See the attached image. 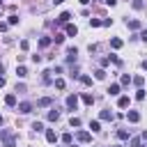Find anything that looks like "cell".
Listing matches in <instances>:
<instances>
[{"instance_id": "obj_25", "label": "cell", "mask_w": 147, "mask_h": 147, "mask_svg": "<svg viewBox=\"0 0 147 147\" xmlns=\"http://www.w3.org/2000/svg\"><path fill=\"white\" fill-rule=\"evenodd\" d=\"M80 83H83V85H92V78H90V76H80Z\"/></svg>"}, {"instance_id": "obj_5", "label": "cell", "mask_w": 147, "mask_h": 147, "mask_svg": "<svg viewBox=\"0 0 147 147\" xmlns=\"http://www.w3.org/2000/svg\"><path fill=\"white\" fill-rule=\"evenodd\" d=\"M126 117H129V122H138V119H140V113H138V110H129Z\"/></svg>"}, {"instance_id": "obj_28", "label": "cell", "mask_w": 147, "mask_h": 147, "mask_svg": "<svg viewBox=\"0 0 147 147\" xmlns=\"http://www.w3.org/2000/svg\"><path fill=\"white\" fill-rule=\"evenodd\" d=\"M53 41H55V44H62V41H64V34H55Z\"/></svg>"}, {"instance_id": "obj_33", "label": "cell", "mask_w": 147, "mask_h": 147, "mask_svg": "<svg viewBox=\"0 0 147 147\" xmlns=\"http://www.w3.org/2000/svg\"><path fill=\"white\" fill-rule=\"evenodd\" d=\"M90 25H92V28H99V25H101V21H99V18H92V21H90Z\"/></svg>"}, {"instance_id": "obj_9", "label": "cell", "mask_w": 147, "mask_h": 147, "mask_svg": "<svg viewBox=\"0 0 147 147\" xmlns=\"http://www.w3.org/2000/svg\"><path fill=\"white\" fill-rule=\"evenodd\" d=\"M5 103L7 106H16V94H7L5 96Z\"/></svg>"}, {"instance_id": "obj_45", "label": "cell", "mask_w": 147, "mask_h": 147, "mask_svg": "<svg viewBox=\"0 0 147 147\" xmlns=\"http://www.w3.org/2000/svg\"><path fill=\"white\" fill-rule=\"evenodd\" d=\"M117 147H122V145H117Z\"/></svg>"}, {"instance_id": "obj_6", "label": "cell", "mask_w": 147, "mask_h": 147, "mask_svg": "<svg viewBox=\"0 0 147 147\" xmlns=\"http://www.w3.org/2000/svg\"><path fill=\"white\" fill-rule=\"evenodd\" d=\"M69 18H71V14H69V11H62V14H60V16H57V23H60V25H62V23H67V21H69Z\"/></svg>"}, {"instance_id": "obj_27", "label": "cell", "mask_w": 147, "mask_h": 147, "mask_svg": "<svg viewBox=\"0 0 147 147\" xmlns=\"http://www.w3.org/2000/svg\"><path fill=\"white\" fill-rule=\"evenodd\" d=\"M62 140H64L67 145H71V140H74V136H71V133H64V136H62Z\"/></svg>"}, {"instance_id": "obj_31", "label": "cell", "mask_w": 147, "mask_h": 147, "mask_svg": "<svg viewBox=\"0 0 147 147\" xmlns=\"http://www.w3.org/2000/svg\"><path fill=\"white\" fill-rule=\"evenodd\" d=\"M136 99L142 101V99H145V90H138V92H136Z\"/></svg>"}, {"instance_id": "obj_19", "label": "cell", "mask_w": 147, "mask_h": 147, "mask_svg": "<svg viewBox=\"0 0 147 147\" xmlns=\"http://www.w3.org/2000/svg\"><path fill=\"white\" fill-rule=\"evenodd\" d=\"M48 44H51V37H41V39H39V46H41V48H46Z\"/></svg>"}, {"instance_id": "obj_40", "label": "cell", "mask_w": 147, "mask_h": 147, "mask_svg": "<svg viewBox=\"0 0 147 147\" xmlns=\"http://www.w3.org/2000/svg\"><path fill=\"white\" fill-rule=\"evenodd\" d=\"M142 69H145V71H147V60H145V62H142Z\"/></svg>"}, {"instance_id": "obj_36", "label": "cell", "mask_w": 147, "mask_h": 147, "mask_svg": "<svg viewBox=\"0 0 147 147\" xmlns=\"http://www.w3.org/2000/svg\"><path fill=\"white\" fill-rule=\"evenodd\" d=\"M103 2H106V5H110V7H115V5H117V0H103Z\"/></svg>"}, {"instance_id": "obj_20", "label": "cell", "mask_w": 147, "mask_h": 147, "mask_svg": "<svg viewBox=\"0 0 147 147\" xmlns=\"http://www.w3.org/2000/svg\"><path fill=\"white\" fill-rule=\"evenodd\" d=\"M131 80H133V85H138V87H142V83H145L142 76H136V78H131Z\"/></svg>"}, {"instance_id": "obj_14", "label": "cell", "mask_w": 147, "mask_h": 147, "mask_svg": "<svg viewBox=\"0 0 147 147\" xmlns=\"http://www.w3.org/2000/svg\"><path fill=\"white\" fill-rule=\"evenodd\" d=\"M48 119H51V122H57V119H60V113H57V110L53 108V110L48 113Z\"/></svg>"}, {"instance_id": "obj_1", "label": "cell", "mask_w": 147, "mask_h": 147, "mask_svg": "<svg viewBox=\"0 0 147 147\" xmlns=\"http://www.w3.org/2000/svg\"><path fill=\"white\" fill-rule=\"evenodd\" d=\"M0 138L5 140V147H16V142H14V133H11V131H7V129L0 131Z\"/></svg>"}, {"instance_id": "obj_39", "label": "cell", "mask_w": 147, "mask_h": 147, "mask_svg": "<svg viewBox=\"0 0 147 147\" xmlns=\"http://www.w3.org/2000/svg\"><path fill=\"white\" fill-rule=\"evenodd\" d=\"M0 74H5V64H0Z\"/></svg>"}, {"instance_id": "obj_13", "label": "cell", "mask_w": 147, "mask_h": 147, "mask_svg": "<svg viewBox=\"0 0 147 147\" xmlns=\"http://www.w3.org/2000/svg\"><path fill=\"white\" fill-rule=\"evenodd\" d=\"M83 103H85V106H92V103H94V96H92V94H83Z\"/></svg>"}, {"instance_id": "obj_24", "label": "cell", "mask_w": 147, "mask_h": 147, "mask_svg": "<svg viewBox=\"0 0 147 147\" xmlns=\"http://www.w3.org/2000/svg\"><path fill=\"white\" fill-rule=\"evenodd\" d=\"M7 23H9V25H16V23H18V16H16V14H11V16H9V21H7Z\"/></svg>"}, {"instance_id": "obj_38", "label": "cell", "mask_w": 147, "mask_h": 147, "mask_svg": "<svg viewBox=\"0 0 147 147\" xmlns=\"http://www.w3.org/2000/svg\"><path fill=\"white\" fill-rule=\"evenodd\" d=\"M2 85H5V78H2V76H0V87H2Z\"/></svg>"}, {"instance_id": "obj_42", "label": "cell", "mask_w": 147, "mask_h": 147, "mask_svg": "<svg viewBox=\"0 0 147 147\" xmlns=\"http://www.w3.org/2000/svg\"><path fill=\"white\" fill-rule=\"evenodd\" d=\"M142 140H147V131H145V133H142Z\"/></svg>"}, {"instance_id": "obj_7", "label": "cell", "mask_w": 147, "mask_h": 147, "mask_svg": "<svg viewBox=\"0 0 147 147\" xmlns=\"http://www.w3.org/2000/svg\"><path fill=\"white\" fill-rule=\"evenodd\" d=\"M108 94H110V96H117V94H119V85H117V83H113V85L108 87Z\"/></svg>"}, {"instance_id": "obj_16", "label": "cell", "mask_w": 147, "mask_h": 147, "mask_svg": "<svg viewBox=\"0 0 147 147\" xmlns=\"http://www.w3.org/2000/svg\"><path fill=\"white\" fill-rule=\"evenodd\" d=\"M51 101H53L51 96H44V99H39V101H37V106H51Z\"/></svg>"}, {"instance_id": "obj_8", "label": "cell", "mask_w": 147, "mask_h": 147, "mask_svg": "<svg viewBox=\"0 0 147 147\" xmlns=\"http://www.w3.org/2000/svg\"><path fill=\"white\" fill-rule=\"evenodd\" d=\"M46 140H48V142H55V140H57V133H55L53 129H48V131H46Z\"/></svg>"}, {"instance_id": "obj_34", "label": "cell", "mask_w": 147, "mask_h": 147, "mask_svg": "<svg viewBox=\"0 0 147 147\" xmlns=\"http://www.w3.org/2000/svg\"><path fill=\"white\" fill-rule=\"evenodd\" d=\"M28 48H30V44H28V41L23 39V41H21V51H28Z\"/></svg>"}, {"instance_id": "obj_35", "label": "cell", "mask_w": 147, "mask_h": 147, "mask_svg": "<svg viewBox=\"0 0 147 147\" xmlns=\"http://www.w3.org/2000/svg\"><path fill=\"white\" fill-rule=\"evenodd\" d=\"M7 28H9V23H0V32H7Z\"/></svg>"}, {"instance_id": "obj_2", "label": "cell", "mask_w": 147, "mask_h": 147, "mask_svg": "<svg viewBox=\"0 0 147 147\" xmlns=\"http://www.w3.org/2000/svg\"><path fill=\"white\" fill-rule=\"evenodd\" d=\"M76 106H78V94H69L67 96V108L69 110H76Z\"/></svg>"}, {"instance_id": "obj_43", "label": "cell", "mask_w": 147, "mask_h": 147, "mask_svg": "<svg viewBox=\"0 0 147 147\" xmlns=\"http://www.w3.org/2000/svg\"><path fill=\"white\" fill-rule=\"evenodd\" d=\"M0 9H2V0H0Z\"/></svg>"}, {"instance_id": "obj_12", "label": "cell", "mask_w": 147, "mask_h": 147, "mask_svg": "<svg viewBox=\"0 0 147 147\" xmlns=\"http://www.w3.org/2000/svg\"><path fill=\"white\" fill-rule=\"evenodd\" d=\"M16 76H18V78H25V76H28V69H25V67H16Z\"/></svg>"}, {"instance_id": "obj_11", "label": "cell", "mask_w": 147, "mask_h": 147, "mask_svg": "<svg viewBox=\"0 0 147 147\" xmlns=\"http://www.w3.org/2000/svg\"><path fill=\"white\" fill-rule=\"evenodd\" d=\"M67 34H69V37H76V34H78V28H76V25H67Z\"/></svg>"}, {"instance_id": "obj_17", "label": "cell", "mask_w": 147, "mask_h": 147, "mask_svg": "<svg viewBox=\"0 0 147 147\" xmlns=\"http://www.w3.org/2000/svg\"><path fill=\"white\" fill-rule=\"evenodd\" d=\"M117 138H119V140H129V131L119 129V131H117Z\"/></svg>"}, {"instance_id": "obj_23", "label": "cell", "mask_w": 147, "mask_h": 147, "mask_svg": "<svg viewBox=\"0 0 147 147\" xmlns=\"http://www.w3.org/2000/svg\"><path fill=\"white\" fill-rule=\"evenodd\" d=\"M94 76H96L99 80H103V78H106V71H103V69H96V71H94Z\"/></svg>"}, {"instance_id": "obj_18", "label": "cell", "mask_w": 147, "mask_h": 147, "mask_svg": "<svg viewBox=\"0 0 147 147\" xmlns=\"http://www.w3.org/2000/svg\"><path fill=\"white\" fill-rule=\"evenodd\" d=\"M126 25H129L131 30H140V21H129Z\"/></svg>"}, {"instance_id": "obj_22", "label": "cell", "mask_w": 147, "mask_h": 147, "mask_svg": "<svg viewBox=\"0 0 147 147\" xmlns=\"http://www.w3.org/2000/svg\"><path fill=\"white\" fill-rule=\"evenodd\" d=\"M90 129H92V131L96 133V131H101V124H99V122L94 119V122H90Z\"/></svg>"}, {"instance_id": "obj_32", "label": "cell", "mask_w": 147, "mask_h": 147, "mask_svg": "<svg viewBox=\"0 0 147 147\" xmlns=\"http://www.w3.org/2000/svg\"><path fill=\"white\" fill-rule=\"evenodd\" d=\"M69 124H71V126H80V119H78V117H71Z\"/></svg>"}, {"instance_id": "obj_26", "label": "cell", "mask_w": 147, "mask_h": 147, "mask_svg": "<svg viewBox=\"0 0 147 147\" xmlns=\"http://www.w3.org/2000/svg\"><path fill=\"white\" fill-rule=\"evenodd\" d=\"M32 129L39 133V131H44V124H41V122H34V124H32Z\"/></svg>"}, {"instance_id": "obj_21", "label": "cell", "mask_w": 147, "mask_h": 147, "mask_svg": "<svg viewBox=\"0 0 147 147\" xmlns=\"http://www.w3.org/2000/svg\"><path fill=\"white\" fill-rule=\"evenodd\" d=\"M115 115L110 113V110H101V119H113Z\"/></svg>"}, {"instance_id": "obj_29", "label": "cell", "mask_w": 147, "mask_h": 147, "mask_svg": "<svg viewBox=\"0 0 147 147\" xmlns=\"http://www.w3.org/2000/svg\"><path fill=\"white\" fill-rule=\"evenodd\" d=\"M129 83H131V76L124 74V76H122V85H129Z\"/></svg>"}, {"instance_id": "obj_37", "label": "cell", "mask_w": 147, "mask_h": 147, "mask_svg": "<svg viewBox=\"0 0 147 147\" xmlns=\"http://www.w3.org/2000/svg\"><path fill=\"white\" fill-rule=\"evenodd\" d=\"M140 39H142V41H147V30H142V32H140Z\"/></svg>"}, {"instance_id": "obj_44", "label": "cell", "mask_w": 147, "mask_h": 147, "mask_svg": "<svg viewBox=\"0 0 147 147\" xmlns=\"http://www.w3.org/2000/svg\"><path fill=\"white\" fill-rule=\"evenodd\" d=\"M0 124H2V117H0Z\"/></svg>"}, {"instance_id": "obj_10", "label": "cell", "mask_w": 147, "mask_h": 147, "mask_svg": "<svg viewBox=\"0 0 147 147\" xmlns=\"http://www.w3.org/2000/svg\"><path fill=\"white\" fill-rule=\"evenodd\" d=\"M129 103H131V99H129V96H119V101H117V106H119V108H126Z\"/></svg>"}, {"instance_id": "obj_4", "label": "cell", "mask_w": 147, "mask_h": 147, "mask_svg": "<svg viewBox=\"0 0 147 147\" xmlns=\"http://www.w3.org/2000/svg\"><path fill=\"white\" fill-rule=\"evenodd\" d=\"M30 110H32V103H30V101H23V103H18V113H21V115H28Z\"/></svg>"}, {"instance_id": "obj_41", "label": "cell", "mask_w": 147, "mask_h": 147, "mask_svg": "<svg viewBox=\"0 0 147 147\" xmlns=\"http://www.w3.org/2000/svg\"><path fill=\"white\" fill-rule=\"evenodd\" d=\"M53 2H55V5H62V2H64V0H53Z\"/></svg>"}, {"instance_id": "obj_30", "label": "cell", "mask_w": 147, "mask_h": 147, "mask_svg": "<svg viewBox=\"0 0 147 147\" xmlns=\"http://www.w3.org/2000/svg\"><path fill=\"white\" fill-rule=\"evenodd\" d=\"M55 87H57V90H64V80L57 78V80H55Z\"/></svg>"}, {"instance_id": "obj_3", "label": "cell", "mask_w": 147, "mask_h": 147, "mask_svg": "<svg viewBox=\"0 0 147 147\" xmlns=\"http://www.w3.org/2000/svg\"><path fill=\"white\" fill-rule=\"evenodd\" d=\"M76 140H78V142H90V140H92V133H87V131H78V133H76Z\"/></svg>"}, {"instance_id": "obj_15", "label": "cell", "mask_w": 147, "mask_h": 147, "mask_svg": "<svg viewBox=\"0 0 147 147\" xmlns=\"http://www.w3.org/2000/svg\"><path fill=\"white\" fill-rule=\"evenodd\" d=\"M110 46H113V48H122V39L113 37V39H110Z\"/></svg>"}]
</instances>
